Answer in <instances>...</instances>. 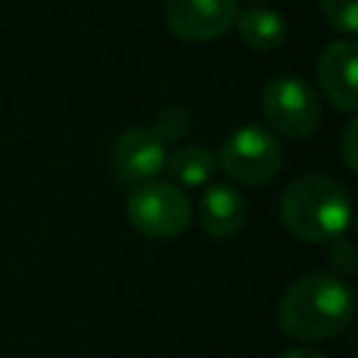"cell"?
I'll list each match as a JSON object with an SVG mask.
<instances>
[{
	"instance_id": "10",
	"label": "cell",
	"mask_w": 358,
	"mask_h": 358,
	"mask_svg": "<svg viewBox=\"0 0 358 358\" xmlns=\"http://www.w3.org/2000/svg\"><path fill=\"white\" fill-rule=\"evenodd\" d=\"M238 34L246 45L257 50H271L285 39V22L282 17L268 6H249L238 17Z\"/></svg>"
},
{
	"instance_id": "15",
	"label": "cell",
	"mask_w": 358,
	"mask_h": 358,
	"mask_svg": "<svg viewBox=\"0 0 358 358\" xmlns=\"http://www.w3.org/2000/svg\"><path fill=\"white\" fill-rule=\"evenodd\" d=\"M355 131H358V120L350 117L347 126H344V134H341V151H344V159L350 168L358 165V151H355Z\"/></svg>"
},
{
	"instance_id": "6",
	"label": "cell",
	"mask_w": 358,
	"mask_h": 358,
	"mask_svg": "<svg viewBox=\"0 0 358 358\" xmlns=\"http://www.w3.org/2000/svg\"><path fill=\"white\" fill-rule=\"evenodd\" d=\"M165 145L151 134V129L129 126L112 143V171L117 182L134 187L154 179L165 168Z\"/></svg>"
},
{
	"instance_id": "9",
	"label": "cell",
	"mask_w": 358,
	"mask_h": 358,
	"mask_svg": "<svg viewBox=\"0 0 358 358\" xmlns=\"http://www.w3.org/2000/svg\"><path fill=\"white\" fill-rule=\"evenodd\" d=\"M199 221L213 238H232L246 224V201L229 185H210L199 201Z\"/></svg>"
},
{
	"instance_id": "7",
	"label": "cell",
	"mask_w": 358,
	"mask_h": 358,
	"mask_svg": "<svg viewBox=\"0 0 358 358\" xmlns=\"http://www.w3.org/2000/svg\"><path fill=\"white\" fill-rule=\"evenodd\" d=\"M238 17V0H165V22L182 39H213Z\"/></svg>"
},
{
	"instance_id": "13",
	"label": "cell",
	"mask_w": 358,
	"mask_h": 358,
	"mask_svg": "<svg viewBox=\"0 0 358 358\" xmlns=\"http://www.w3.org/2000/svg\"><path fill=\"white\" fill-rule=\"evenodd\" d=\"M330 25L355 34L358 31V0H319Z\"/></svg>"
},
{
	"instance_id": "11",
	"label": "cell",
	"mask_w": 358,
	"mask_h": 358,
	"mask_svg": "<svg viewBox=\"0 0 358 358\" xmlns=\"http://www.w3.org/2000/svg\"><path fill=\"white\" fill-rule=\"evenodd\" d=\"M215 154L207 145H179L165 157V168L182 185H204L215 173Z\"/></svg>"
},
{
	"instance_id": "4",
	"label": "cell",
	"mask_w": 358,
	"mask_h": 358,
	"mask_svg": "<svg viewBox=\"0 0 358 358\" xmlns=\"http://www.w3.org/2000/svg\"><path fill=\"white\" fill-rule=\"evenodd\" d=\"M224 173L241 185H263L282 165V145L277 134L257 123L232 129L215 157Z\"/></svg>"
},
{
	"instance_id": "16",
	"label": "cell",
	"mask_w": 358,
	"mask_h": 358,
	"mask_svg": "<svg viewBox=\"0 0 358 358\" xmlns=\"http://www.w3.org/2000/svg\"><path fill=\"white\" fill-rule=\"evenodd\" d=\"M280 358H327V355H324V352H319V350H313V347H296V350L282 352Z\"/></svg>"
},
{
	"instance_id": "8",
	"label": "cell",
	"mask_w": 358,
	"mask_h": 358,
	"mask_svg": "<svg viewBox=\"0 0 358 358\" xmlns=\"http://www.w3.org/2000/svg\"><path fill=\"white\" fill-rule=\"evenodd\" d=\"M355 42L352 39H336L330 42L319 62H316V78L324 95L344 112H352L358 106V90H355Z\"/></svg>"
},
{
	"instance_id": "14",
	"label": "cell",
	"mask_w": 358,
	"mask_h": 358,
	"mask_svg": "<svg viewBox=\"0 0 358 358\" xmlns=\"http://www.w3.org/2000/svg\"><path fill=\"white\" fill-rule=\"evenodd\" d=\"M333 246H330V260H333V266L338 268V271H344V274H350V271H355V249H352V243L341 235V238H336V241H330Z\"/></svg>"
},
{
	"instance_id": "1",
	"label": "cell",
	"mask_w": 358,
	"mask_h": 358,
	"mask_svg": "<svg viewBox=\"0 0 358 358\" xmlns=\"http://www.w3.org/2000/svg\"><path fill=\"white\" fill-rule=\"evenodd\" d=\"M352 288L327 271H308L294 280L277 308V324L299 341H319L341 333L352 319Z\"/></svg>"
},
{
	"instance_id": "12",
	"label": "cell",
	"mask_w": 358,
	"mask_h": 358,
	"mask_svg": "<svg viewBox=\"0 0 358 358\" xmlns=\"http://www.w3.org/2000/svg\"><path fill=\"white\" fill-rule=\"evenodd\" d=\"M190 131V112L187 106H179V103H171V106H162L154 117V126H151V134L165 145L171 140H179Z\"/></svg>"
},
{
	"instance_id": "5",
	"label": "cell",
	"mask_w": 358,
	"mask_h": 358,
	"mask_svg": "<svg viewBox=\"0 0 358 358\" xmlns=\"http://www.w3.org/2000/svg\"><path fill=\"white\" fill-rule=\"evenodd\" d=\"M260 106H263L268 126L288 137H308L316 129L319 115H322L316 90L305 78L291 76V73L271 76L263 84Z\"/></svg>"
},
{
	"instance_id": "2",
	"label": "cell",
	"mask_w": 358,
	"mask_h": 358,
	"mask_svg": "<svg viewBox=\"0 0 358 358\" xmlns=\"http://www.w3.org/2000/svg\"><path fill=\"white\" fill-rule=\"evenodd\" d=\"M352 204L347 187L327 173H302L280 196V218L291 235L310 243H330L350 227Z\"/></svg>"
},
{
	"instance_id": "3",
	"label": "cell",
	"mask_w": 358,
	"mask_h": 358,
	"mask_svg": "<svg viewBox=\"0 0 358 358\" xmlns=\"http://www.w3.org/2000/svg\"><path fill=\"white\" fill-rule=\"evenodd\" d=\"M190 213L193 207L187 193L173 182L148 179L134 185L126 196V215L131 227L151 238H173L185 232Z\"/></svg>"
}]
</instances>
